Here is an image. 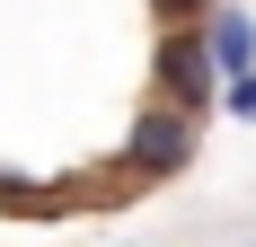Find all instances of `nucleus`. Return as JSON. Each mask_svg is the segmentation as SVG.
Listing matches in <instances>:
<instances>
[{
	"instance_id": "obj_1",
	"label": "nucleus",
	"mask_w": 256,
	"mask_h": 247,
	"mask_svg": "<svg viewBox=\"0 0 256 247\" xmlns=\"http://www.w3.org/2000/svg\"><path fill=\"white\" fill-rule=\"evenodd\" d=\"M150 80H159V98H168V106H186V115H212V106H221V62H212L204 26H159Z\"/></svg>"
},
{
	"instance_id": "obj_6",
	"label": "nucleus",
	"mask_w": 256,
	"mask_h": 247,
	"mask_svg": "<svg viewBox=\"0 0 256 247\" xmlns=\"http://www.w3.org/2000/svg\"><path fill=\"white\" fill-rule=\"evenodd\" d=\"M230 247H256V221H248V230H230Z\"/></svg>"
},
{
	"instance_id": "obj_4",
	"label": "nucleus",
	"mask_w": 256,
	"mask_h": 247,
	"mask_svg": "<svg viewBox=\"0 0 256 247\" xmlns=\"http://www.w3.org/2000/svg\"><path fill=\"white\" fill-rule=\"evenodd\" d=\"M221 115H238V124H256V71H238V80H221Z\"/></svg>"
},
{
	"instance_id": "obj_7",
	"label": "nucleus",
	"mask_w": 256,
	"mask_h": 247,
	"mask_svg": "<svg viewBox=\"0 0 256 247\" xmlns=\"http://www.w3.org/2000/svg\"><path fill=\"white\" fill-rule=\"evenodd\" d=\"M115 247H150V238H115Z\"/></svg>"
},
{
	"instance_id": "obj_5",
	"label": "nucleus",
	"mask_w": 256,
	"mask_h": 247,
	"mask_svg": "<svg viewBox=\"0 0 256 247\" xmlns=\"http://www.w3.org/2000/svg\"><path fill=\"white\" fill-rule=\"evenodd\" d=\"M150 9H159V26H186V18H204L212 0H150Z\"/></svg>"
},
{
	"instance_id": "obj_2",
	"label": "nucleus",
	"mask_w": 256,
	"mask_h": 247,
	"mask_svg": "<svg viewBox=\"0 0 256 247\" xmlns=\"http://www.w3.org/2000/svg\"><path fill=\"white\" fill-rule=\"evenodd\" d=\"M186 159H194V115L168 106V98H150L132 115V132H124V176L132 186H142V176H177Z\"/></svg>"
},
{
	"instance_id": "obj_3",
	"label": "nucleus",
	"mask_w": 256,
	"mask_h": 247,
	"mask_svg": "<svg viewBox=\"0 0 256 247\" xmlns=\"http://www.w3.org/2000/svg\"><path fill=\"white\" fill-rule=\"evenodd\" d=\"M204 44H212V62H221V80L256 71V18L238 9V0H212L204 9Z\"/></svg>"
}]
</instances>
